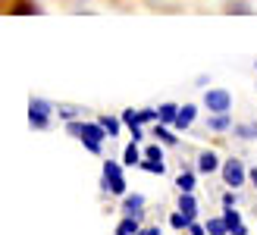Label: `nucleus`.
<instances>
[{"mask_svg": "<svg viewBox=\"0 0 257 235\" xmlns=\"http://www.w3.org/2000/svg\"><path fill=\"white\" fill-rule=\"evenodd\" d=\"M176 185H179V191H195V173H179L176 176Z\"/></svg>", "mask_w": 257, "mask_h": 235, "instance_id": "nucleus-17", "label": "nucleus"}, {"mask_svg": "<svg viewBox=\"0 0 257 235\" xmlns=\"http://www.w3.org/2000/svg\"><path fill=\"white\" fill-rule=\"evenodd\" d=\"M223 163H220V157H216L213 151H201V157H198V169L201 173H216Z\"/></svg>", "mask_w": 257, "mask_h": 235, "instance_id": "nucleus-10", "label": "nucleus"}, {"mask_svg": "<svg viewBox=\"0 0 257 235\" xmlns=\"http://www.w3.org/2000/svg\"><path fill=\"white\" fill-rule=\"evenodd\" d=\"M251 182H254V188H257V166L251 169Z\"/></svg>", "mask_w": 257, "mask_h": 235, "instance_id": "nucleus-28", "label": "nucleus"}, {"mask_svg": "<svg viewBox=\"0 0 257 235\" xmlns=\"http://www.w3.org/2000/svg\"><path fill=\"white\" fill-rule=\"evenodd\" d=\"M207 235H229V226H226V219L223 216H213V219H207Z\"/></svg>", "mask_w": 257, "mask_h": 235, "instance_id": "nucleus-16", "label": "nucleus"}, {"mask_svg": "<svg viewBox=\"0 0 257 235\" xmlns=\"http://www.w3.org/2000/svg\"><path fill=\"white\" fill-rule=\"evenodd\" d=\"M145 157H148V160H157V163H163V151H160L157 145H148V148H145Z\"/></svg>", "mask_w": 257, "mask_h": 235, "instance_id": "nucleus-22", "label": "nucleus"}, {"mask_svg": "<svg viewBox=\"0 0 257 235\" xmlns=\"http://www.w3.org/2000/svg\"><path fill=\"white\" fill-rule=\"evenodd\" d=\"M188 232H191V235H207V229H204L201 223H191V226H188Z\"/></svg>", "mask_w": 257, "mask_h": 235, "instance_id": "nucleus-26", "label": "nucleus"}, {"mask_svg": "<svg viewBox=\"0 0 257 235\" xmlns=\"http://www.w3.org/2000/svg\"><path fill=\"white\" fill-rule=\"evenodd\" d=\"M195 116H198V107L195 103H182V107H179V116H176V129H188L191 123H195Z\"/></svg>", "mask_w": 257, "mask_h": 235, "instance_id": "nucleus-9", "label": "nucleus"}, {"mask_svg": "<svg viewBox=\"0 0 257 235\" xmlns=\"http://www.w3.org/2000/svg\"><path fill=\"white\" fill-rule=\"evenodd\" d=\"M119 120H122V126L128 129V132H132V138H135V141L145 138V132H141V123H145V120H141V110H132V107H128V110H122V113H119Z\"/></svg>", "mask_w": 257, "mask_h": 235, "instance_id": "nucleus-6", "label": "nucleus"}, {"mask_svg": "<svg viewBox=\"0 0 257 235\" xmlns=\"http://www.w3.org/2000/svg\"><path fill=\"white\" fill-rule=\"evenodd\" d=\"M223 207H226V210H229V207H235V194H232V191L223 194Z\"/></svg>", "mask_w": 257, "mask_h": 235, "instance_id": "nucleus-25", "label": "nucleus"}, {"mask_svg": "<svg viewBox=\"0 0 257 235\" xmlns=\"http://www.w3.org/2000/svg\"><path fill=\"white\" fill-rule=\"evenodd\" d=\"M220 176H223V182L229 188H241L245 185V179H248V173H245V163L238 160V157H229V160H223V166H220Z\"/></svg>", "mask_w": 257, "mask_h": 235, "instance_id": "nucleus-2", "label": "nucleus"}, {"mask_svg": "<svg viewBox=\"0 0 257 235\" xmlns=\"http://www.w3.org/2000/svg\"><path fill=\"white\" fill-rule=\"evenodd\" d=\"M179 210H182L188 219H198V201L191 191H179Z\"/></svg>", "mask_w": 257, "mask_h": 235, "instance_id": "nucleus-8", "label": "nucleus"}, {"mask_svg": "<svg viewBox=\"0 0 257 235\" xmlns=\"http://www.w3.org/2000/svg\"><path fill=\"white\" fill-rule=\"evenodd\" d=\"M141 232V223H138V216H122L119 219V226H116V235H138Z\"/></svg>", "mask_w": 257, "mask_h": 235, "instance_id": "nucleus-12", "label": "nucleus"}, {"mask_svg": "<svg viewBox=\"0 0 257 235\" xmlns=\"http://www.w3.org/2000/svg\"><path fill=\"white\" fill-rule=\"evenodd\" d=\"M191 223H195V219H188V216H185L182 210H176V213L170 216V226H173V229H188Z\"/></svg>", "mask_w": 257, "mask_h": 235, "instance_id": "nucleus-21", "label": "nucleus"}, {"mask_svg": "<svg viewBox=\"0 0 257 235\" xmlns=\"http://www.w3.org/2000/svg\"><path fill=\"white\" fill-rule=\"evenodd\" d=\"M235 132H238L241 138H257V126H254V123H251V126H238Z\"/></svg>", "mask_w": 257, "mask_h": 235, "instance_id": "nucleus-23", "label": "nucleus"}, {"mask_svg": "<svg viewBox=\"0 0 257 235\" xmlns=\"http://www.w3.org/2000/svg\"><path fill=\"white\" fill-rule=\"evenodd\" d=\"M66 132L72 138H82V145L91 151V154H100V145L107 138V129L100 123H79V120H69L66 123Z\"/></svg>", "mask_w": 257, "mask_h": 235, "instance_id": "nucleus-1", "label": "nucleus"}, {"mask_svg": "<svg viewBox=\"0 0 257 235\" xmlns=\"http://www.w3.org/2000/svg\"><path fill=\"white\" fill-rule=\"evenodd\" d=\"M207 126L213 129V132H226V129H232V116H226V113H213V116H207Z\"/></svg>", "mask_w": 257, "mask_h": 235, "instance_id": "nucleus-13", "label": "nucleus"}, {"mask_svg": "<svg viewBox=\"0 0 257 235\" xmlns=\"http://www.w3.org/2000/svg\"><path fill=\"white\" fill-rule=\"evenodd\" d=\"M138 235H160V229H157V226H148V229H141Z\"/></svg>", "mask_w": 257, "mask_h": 235, "instance_id": "nucleus-27", "label": "nucleus"}, {"mask_svg": "<svg viewBox=\"0 0 257 235\" xmlns=\"http://www.w3.org/2000/svg\"><path fill=\"white\" fill-rule=\"evenodd\" d=\"M141 160H145V157H141V151H138V141H132V145L122 151V163L125 166H141Z\"/></svg>", "mask_w": 257, "mask_h": 235, "instance_id": "nucleus-15", "label": "nucleus"}, {"mask_svg": "<svg viewBox=\"0 0 257 235\" xmlns=\"http://www.w3.org/2000/svg\"><path fill=\"white\" fill-rule=\"evenodd\" d=\"M50 113H54V107H50L47 100H41V97H35V100L29 103V123H32L35 129H44V126L50 123Z\"/></svg>", "mask_w": 257, "mask_h": 235, "instance_id": "nucleus-5", "label": "nucleus"}, {"mask_svg": "<svg viewBox=\"0 0 257 235\" xmlns=\"http://www.w3.org/2000/svg\"><path fill=\"white\" fill-rule=\"evenodd\" d=\"M157 113H160V120H157V123L173 126V123H176V116H179V107H176V103H160Z\"/></svg>", "mask_w": 257, "mask_h": 235, "instance_id": "nucleus-14", "label": "nucleus"}, {"mask_svg": "<svg viewBox=\"0 0 257 235\" xmlns=\"http://www.w3.org/2000/svg\"><path fill=\"white\" fill-rule=\"evenodd\" d=\"M122 166H125V163H116V160H107V163H104V188H107L110 194H119V198H125Z\"/></svg>", "mask_w": 257, "mask_h": 235, "instance_id": "nucleus-3", "label": "nucleus"}, {"mask_svg": "<svg viewBox=\"0 0 257 235\" xmlns=\"http://www.w3.org/2000/svg\"><path fill=\"white\" fill-rule=\"evenodd\" d=\"M97 123H100V126L107 129V135H116L119 129H122V120H113V116H100Z\"/></svg>", "mask_w": 257, "mask_h": 235, "instance_id": "nucleus-19", "label": "nucleus"}, {"mask_svg": "<svg viewBox=\"0 0 257 235\" xmlns=\"http://www.w3.org/2000/svg\"><path fill=\"white\" fill-rule=\"evenodd\" d=\"M141 120H145V123H157V120H160V113L148 107V110H141Z\"/></svg>", "mask_w": 257, "mask_h": 235, "instance_id": "nucleus-24", "label": "nucleus"}, {"mask_svg": "<svg viewBox=\"0 0 257 235\" xmlns=\"http://www.w3.org/2000/svg\"><path fill=\"white\" fill-rule=\"evenodd\" d=\"M141 207H145V198H141V194H125V198H122L125 216H141Z\"/></svg>", "mask_w": 257, "mask_h": 235, "instance_id": "nucleus-11", "label": "nucleus"}, {"mask_svg": "<svg viewBox=\"0 0 257 235\" xmlns=\"http://www.w3.org/2000/svg\"><path fill=\"white\" fill-rule=\"evenodd\" d=\"M223 219H226V226H229V235H248L245 223H241V213L235 210V207H229V210H223Z\"/></svg>", "mask_w": 257, "mask_h": 235, "instance_id": "nucleus-7", "label": "nucleus"}, {"mask_svg": "<svg viewBox=\"0 0 257 235\" xmlns=\"http://www.w3.org/2000/svg\"><path fill=\"white\" fill-rule=\"evenodd\" d=\"M141 169H145V173H151V176H163V173H166V166H163V163H157V160H148V157L141 160Z\"/></svg>", "mask_w": 257, "mask_h": 235, "instance_id": "nucleus-20", "label": "nucleus"}, {"mask_svg": "<svg viewBox=\"0 0 257 235\" xmlns=\"http://www.w3.org/2000/svg\"><path fill=\"white\" fill-rule=\"evenodd\" d=\"M154 135H157V141H163V145H176V135H173L170 129L163 126V123H157V126H154Z\"/></svg>", "mask_w": 257, "mask_h": 235, "instance_id": "nucleus-18", "label": "nucleus"}, {"mask_svg": "<svg viewBox=\"0 0 257 235\" xmlns=\"http://www.w3.org/2000/svg\"><path fill=\"white\" fill-rule=\"evenodd\" d=\"M204 107H207L210 113H229V107H232V94H229L226 88H210V91H204Z\"/></svg>", "mask_w": 257, "mask_h": 235, "instance_id": "nucleus-4", "label": "nucleus"}]
</instances>
